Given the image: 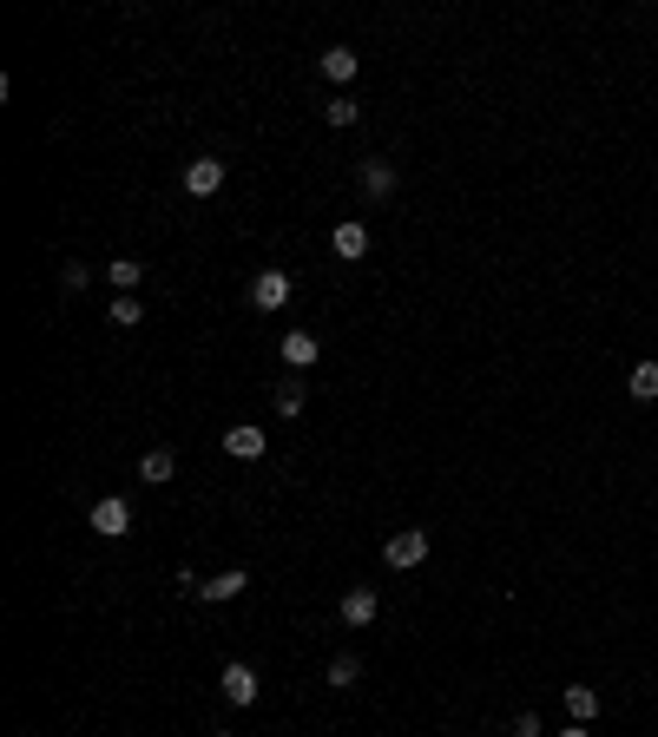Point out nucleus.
Listing matches in <instances>:
<instances>
[{
  "label": "nucleus",
  "mask_w": 658,
  "mask_h": 737,
  "mask_svg": "<svg viewBox=\"0 0 658 737\" xmlns=\"http://www.w3.org/2000/svg\"><path fill=\"white\" fill-rule=\"evenodd\" d=\"M218 691H224V705H257V691H264V678H257V665H244V659H231L218 672Z\"/></svg>",
  "instance_id": "obj_1"
},
{
  "label": "nucleus",
  "mask_w": 658,
  "mask_h": 737,
  "mask_svg": "<svg viewBox=\"0 0 658 737\" xmlns=\"http://www.w3.org/2000/svg\"><path fill=\"white\" fill-rule=\"evenodd\" d=\"M514 737H540V718H533V711H520V718H514Z\"/></svg>",
  "instance_id": "obj_22"
},
{
  "label": "nucleus",
  "mask_w": 658,
  "mask_h": 737,
  "mask_svg": "<svg viewBox=\"0 0 658 737\" xmlns=\"http://www.w3.org/2000/svg\"><path fill=\"white\" fill-rule=\"evenodd\" d=\"M93 534H99V540H119V534H132V501H119V494L93 501Z\"/></svg>",
  "instance_id": "obj_4"
},
{
  "label": "nucleus",
  "mask_w": 658,
  "mask_h": 737,
  "mask_svg": "<svg viewBox=\"0 0 658 737\" xmlns=\"http://www.w3.org/2000/svg\"><path fill=\"white\" fill-rule=\"evenodd\" d=\"M264 448H270V441H264V428H257V422H237V428H224V455H231V461H257Z\"/></svg>",
  "instance_id": "obj_5"
},
{
  "label": "nucleus",
  "mask_w": 658,
  "mask_h": 737,
  "mask_svg": "<svg viewBox=\"0 0 658 737\" xmlns=\"http://www.w3.org/2000/svg\"><path fill=\"white\" fill-rule=\"evenodd\" d=\"M329 685H336V691L362 685V659H356V652H336V659H329Z\"/></svg>",
  "instance_id": "obj_15"
},
{
  "label": "nucleus",
  "mask_w": 658,
  "mask_h": 737,
  "mask_svg": "<svg viewBox=\"0 0 658 737\" xmlns=\"http://www.w3.org/2000/svg\"><path fill=\"white\" fill-rule=\"evenodd\" d=\"M329 244H336V257H349V264H356V257H369V224H362V218L336 224V231H329Z\"/></svg>",
  "instance_id": "obj_8"
},
{
  "label": "nucleus",
  "mask_w": 658,
  "mask_h": 737,
  "mask_svg": "<svg viewBox=\"0 0 658 737\" xmlns=\"http://www.w3.org/2000/svg\"><path fill=\"white\" fill-rule=\"evenodd\" d=\"M560 737H593V731H586V724H566V731Z\"/></svg>",
  "instance_id": "obj_23"
},
{
  "label": "nucleus",
  "mask_w": 658,
  "mask_h": 737,
  "mask_svg": "<svg viewBox=\"0 0 658 737\" xmlns=\"http://www.w3.org/2000/svg\"><path fill=\"white\" fill-rule=\"evenodd\" d=\"M283 303H290V270H257L251 277V310H283Z\"/></svg>",
  "instance_id": "obj_3"
},
{
  "label": "nucleus",
  "mask_w": 658,
  "mask_h": 737,
  "mask_svg": "<svg viewBox=\"0 0 658 737\" xmlns=\"http://www.w3.org/2000/svg\"><path fill=\"white\" fill-rule=\"evenodd\" d=\"M60 283H66V290H86V283H93V270H86V264H66Z\"/></svg>",
  "instance_id": "obj_21"
},
{
  "label": "nucleus",
  "mask_w": 658,
  "mask_h": 737,
  "mask_svg": "<svg viewBox=\"0 0 658 737\" xmlns=\"http://www.w3.org/2000/svg\"><path fill=\"white\" fill-rule=\"evenodd\" d=\"M277 415H303V376L277 382Z\"/></svg>",
  "instance_id": "obj_19"
},
{
  "label": "nucleus",
  "mask_w": 658,
  "mask_h": 737,
  "mask_svg": "<svg viewBox=\"0 0 658 737\" xmlns=\"http://www.w3.org/2000/svg\"><path fill=\"white\" fill-rule=\"evenodd\" d=\"M626 389H632V402H658V362H632Z\"/></svg>",
  "instance_id": "obj_16"
},
{
  "label": "nucleus",
  "mask_w": 658,
  "mask_h": 737,
  "mask_svg": "<svg viewBox=\"0 0 658 737\" xmlns=\"http://www.w3.org/2000/svg\"><path fill=\"white\" fill-rule=\"evenodd\" d=\"M376 606H382V599L376 593H369V586H349V593H343V626H369V619H376Z\"/></svg>",
  "instance_id": "obj_9"
},
{
  "label": "nucleus",
  "mask_w": 658,
  "mask_h": 737,
  "mask_svg": "<svg viewBox=\"0 0 658 737\" xmlns=\"http://www.w3.org/2000/svg\"><path fill=\"white\" fill-rule=\"evenodd\" d=\"M106 277H112V290H119V297H132V290L145 283V264H139V257H112Z\"/></svg>",
  "instance_id": "obj_13"
},
{
  "label": "nucleus",
  "mask_w": 658,
  "mask_h": 737,
  "mask_svg": "<svg viewBox=\"0 0 658 737\" xmlns=\"http://www.w3.org/2000/svg\"><path fill=\"white\" fill-rule=\"evenodd\" d=\"M316 356H323V343H316L310 330H290V336H283V362H290V369H297V376H303V369H310Z\"/></svg>",
  "instance_id": "obj_10"
},
{
  "label": "nucleus",
  "mask_w": 658,
  "mask_h": 737,
  "mask_svg": "<svg viewBox=\"0 0 658 737\" xmlns=\"http://www.w3.org/2000/svg\"><path fill=\"white\" fill-rule=\"evenodd\" d=\"M106 316L119 323V330H139V323H145V303H139V297H112V310H106Z\"/></svg>",
  "instance_id": "obj_18"
},
{
  "label": "nucleus",
  "mask_w": 658,
  "mask_h": 737,
  "mask_svg": "<svg viewBox=\"0 0 658 737\" xmlns=\"http://www.w3.org/2000/svg\"><path fill=\"white\" fill-rule=\"evenodd\" d=\"M323 119H329V126H356V119H362V106H356V99H329V106H323Z\"/></svg>",
  "instance_id": "obj_20"
},
{
  "label": "nucleus",
  "mask_w": 658,
  "mask_h": 737,
  "mask_svg": "<svg viewBox=\"0 0 658 737\" xmlns=\"http://www.w3.org/2000/svg\"><path fill=\"white\" fill-rule=\"evenodd\" d=\"M382 560H389L395 573H415V566L428 560V527H402V534H389V547H382Z\"/></svg>",
  "instance_id": "obj_2"
},
{
  "label": "nucleus",
  "mask_w": 658,
  "mask_h": 737,
  "mask_svg": "<svg viewBox=\"0 0 658 737\" xmlns=\"http://www.w3.org/2000/svg\"><path fill=\"white\" fill-rule=\"evenodd\" d=\"M566 718H573V724H593L599 718V691L593 685H566Z\"/></svg>",
  "instance_id": "obj_14"
},
{
  "label": "nucleus",
  "mask_w": 658,
  "mask_h": 737,
  "mask_svg": "<svg viewBox=\"0 0 658 737\" xmlns=\"http://www.w3.org/2000/svg\"><path fill=\"white\" fill-rule=\"evenodd\" d=\"M185 191H191V198L224 191V158H191V165H185Z\"/></svg>",
  "instance_id": "obj_6"
},
{
  "label": "nucleus",
  "mask_w": 658,
  "mask_h": 737,
  "mask_svg": "<svg viewBox=\"0 0 658 737\" xmlns=\"http://www.w3.org/2000/svg\"><path fill=\"white\" fill-rule=\"evenodd\" d=\"M323 79L349 86V79H356V47H329V53H323Z\"/></svg>",
  "instance_id": "obj_17"
},
{
  "label": "nucleus",
  "mask_w": 658,
  "mask_h": 737,
  "mask_svg": "<svg viewBox=\"0 0 658 737\" xmlns=\"http://www.w3.org/2000/svg\"><path fill=\"white\" fill-rule=\"evenodd\" d=\"M251 586V573H237V566H224V573H211V580H198V599H211V606H224V599H237Z\"/></svg>",
  "instance_id": "obj_7"
},
{
  "label": "nucleus",
  "mask_w": 658,
  "mask_h": 737,
  "mask_svg": "<svg viewBox=\"0 0 658 737\" xmlns=\"http://www.w3.org/2000/svg\"><path fill=\"white\" fill-rule=\"evenodd\" d=\"M139 474H145V487H165V481L178 474V455H172V448H145V455H139Z\"/></svg>",
  "instance_id": "obj_11"
},
{
  "label": "nucleus",
  "mask_w": 658,
  "mask_h": 737,
  "mask_svg": "<svg viewBox=\"0 0 658 737\" xmlns=\"http://www.w3.org/2000/svg\"><path fill=\"white\" fill-rule=\"evenodd\" d=\"M362 191H369V198H395V165L389 158H369V165H362Z\"/></svg>",
  "instance_id": "obj_12"
}]
</instances>
